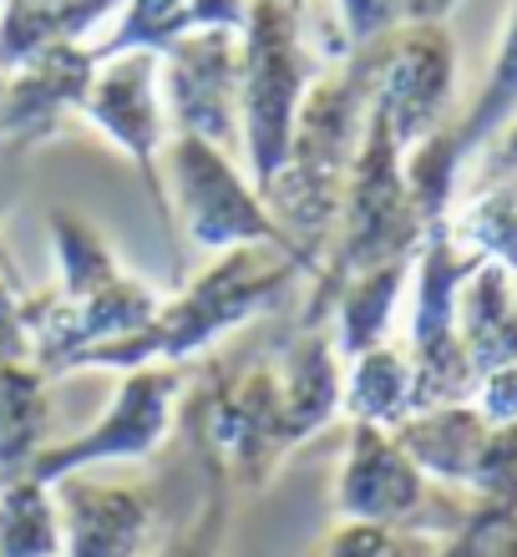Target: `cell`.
Here are the masks:
<instances>
[{
	"instance_id": "24",
	"label": "cell",
	"mask_w": 517,
	"mask_h": 557,
	"mask_svg": "<svg viewBox=\"0 0 517 557\" xmlns=\"http://www.w3.org/2000/svg\"><path fill=\"white\" fill-rule=\"evenodd\" d=\"M204 471H208V486L198 507L188 512V522L158 543L148 557H223V537H229V507H234V482L223 476L213 461L204 456Z\"/></svg>"
},
{
	"instance_id": "13",
	"label": "cell",
	"mask_w": 517,
	"mask_h": 557,
	"mask_svg": "<svg viewBox=\"0 0 517 557\" xmlns=\"http://www.w3.org/2000/svg\"><path fill=\"white\" fill-rule=\"evenodd\" d=\"M91 66H97V51H76L72 41L41 46L36 57H26L21 76L0 97V137L15 147L51 137L66 112L87 107L91 76H97Z\"/></svg>"
},
{
	"instance_id": "29",
	"label": "cell",
	"mask_w": 517,
	"mask_h": 557,
	"mask_svg": "<svg viewBox=\"0 0 517 557\" xmlns=\"http://www.w3.org/2000/svg\"><path fill=\"white\" fill-rule=\"evenodd\" d=\"M21 360H30V345H26V330H21V305H15L11 274L0 269V366H21Z\"/></svg>"
},
{
	"instance_id": "8",
	"label": "cell",
	"mask_w": 517,
	"mask_h": 557,
	"mask_svg": "<svg viewBox=\"0 0 517 557\" xmlns=\"http://www.w3.org/2000/svg\"><path fill=\"white\" fill-rule=\"evenodd\" d=\"M173 188H177V213H183V228H188L193 244L204 249H249V244H269V249H284L305 269L290 238L280 234V223L269 219L264 198L254 193V183H244V173L234 168V158L223 147L204 143V137L177 133L173 137ZM310 274V269H305Z\"/></svg>"
},
{
	"instance_id": "4",
	"label": "cell",
	"mask_w": 517,
	"mask_h": 557,
	"mask_svg": "<svg viewBox=\"0 0 517 557\" xmlns=\"http://www.w3.org/2000/svg\"><path fill=\"white\" fill-rule=\"evenodd\" d=\"M249 30L244 36V61H238V143L249 147V173L254 193H264L274 173L284 168L290 152V133H295V112L305 102V91L325 61L310 51L305 26H299V5L290 0H249Z\"/></svg>"
},
{
	"instance_id": "23",
	"label": "cell",
	"mask_w": 517,
	"mask_h": 557,
	"mask_svg": "<svg viewBox=\"0 0 517 557\" xmlns=\"http://www.w3.org/2000/svg\"><path fill=\"white\" fill-rule=\"evenodd\" d=\"M457 0H335V15L345 26V41L350 51H366V46L396 36V30L411 26H442V15L452 11Z\"/></svg>"
},
{
	"instance_id": "28",
	"label": "cell",
	"mask_w": 517,
	"mask_h": 557,
	"mask_svg": "<svg viewBox=\"0 0 517 557\" xmlns=\"http://www.w3.org/2000/svg\"><path fill=\"white\" fill-rule=\"evenodd\" d=\"M472 406L482 411L488 425H507L517 421V366H503V370H488L472 391Z\"/></svg>"
},
{
	"instance_id": "22",
	"label": "cell",
	"mask_w": 517,
	"mask_h": 557,
	"mask_svg": "<svg viewBox=\"0 0 517 557\" xmlns=\"http://www.w3.org/2000/svg\"><path fill=\"white\" fill-rule=\"evenodd\" d=\"M452 234L467 244L472 253L503 264L517 278V183H492L477 188L472 203L452 219Z\"/></svg>"
},
{
	"instance_id": "17",
	"label": "cell",
	"mask_w": 517,
	"mask_h": 557,
	"mask_svg": "<svg viewBox=\"0 0 517 557\" xmlns=\"http://www.w3.org/2000/svg\"><path fill=\"white\" fill-rule=\"evenodd\" d=\"M406 274H411V259H396V264H381L370 274H355L341 284L335 305H330V320H335V350L341 360H355L360 350L381 345L385 330H391V314H396V299L406 289Z\"/></svg>"
},
{
	"instance_id": "6",
	"label": "cell",
	"mask_w": 517,
	"mask_h": 557,
	"mask_svg": "<svg viewBox=\"0 0 517 557\" xmlns=\"http://www.w3.org/2000/svg\"><path fill=\"white\" fill-rule=\"evenodd\" d=\"M177 406H183V375L177 366H143L127 370L118 396L107 400V411L66 441H46L26 476L57 486L66 476H87L91 467H112V461H148L168 436H173Z\"/></svg>"
},
{
	"instance_id": "2",
	"label": "cell",
	"mask_w": 517,
	"mask_h": 557,
	"mask_svg": "<svg viewBox=\"0 0 517 557\" xmlns=\"http://www.w3.org/2000/svg\"><path fill=\"white\" fill-rule=\"evenodd\" d=\"M299 274L305 269L284 249H269V244L229 249L193 289H183L173 305H158V314L137 335L82 350L66 370H143L193 360L198 350H213L229 330L280 305Z\"/></svg>"
},
{
	"instance_id": "3",
	"label": "cell",
	"mask_w": 517,
	"mask_h": 557,
	"mask_svg": "<svg viewBox=\"0 0 517 557\" xmlns=\"http://www.w3.org/2000/svg\"><path fill=\"white\" fill-rule=\"evenodd\" d=\"M51 234L61 253V294L41 305H21V330H26L36 370L66 375V366L82 350L137 335L158 314V294L118 274V264L107 259V249L82 219L51 213Z\"/></svg>"
},
{
	"instance_id": "27",
	"label": "cell",
	"mask_w": 517,
	"mask_h": 557,
	"mask_svg": "<svg viewBox=\"0 0 517 557\" xmlns=\"http://www.w3.org/2000/svg\"><path fill=\"white\" fill-rule=\"evenodd\" d=\"M436 557H517V512L467 507V517L436 543Z\"/></svg>"
},
{
	"instance_id": "25",
	"label": "cell",
	"mask_w": 517,
	"mask_h": 557,
	"mask_svg": "<svg viewBox=\"0 0 517 557\" xmlns=\"http://www.w3.org/2000/svg\"><path fill=\"white\" fill-rule=\"evenodd\" d=\"M431 553H436L431 537L381 528V522H335L325 532V543L315 547V557H431Z\"/></svg>"
},
{
	"instance_id": "18",
	"label": "cell",
	"mask_w": 517,
	"mask_h": 557,
	"mask_svg": "<svg viewBox=\"0 0 517 557\" xmlns=\"http://www.w3.org/2000/svg\"><path fill=\"white\" fill-rule=\"evenodd\" d=\"M341 411L350 421L391 425L396 431L411 416V360L396 345H370L355 360H345V400Z\"/></svg>"
},
{
	"instance_id": "15",
	"label": "cell",
	"mask_w": 517,
	"mask_h": 557,
	"mask_svg": "<svg viewBox=\"0 0 517 557\" xmlns=\"http://www.w3.org/2000/svg\"><path fill=\"white\" fill-rule=\"evenodd\" d=\"M457 339L472 360L477 381L488 370L517 366V278L503 264H482L467 274L457 294Z\"/></svg>"
},
{
	"instance_id": "20",
	"label": "cell",
	"mask_w": 517,
	"mask_h": 557,
	"mask_svg": "<svg viewBox=\"0 0 517 557\" xmlns=\"http://www.w3.org/2000/svg\"><path fill=\"white\" fill-rule=\"evenodd\" d=\"M118 0H11L0 15V66H21L41 46H61L102 21Z\"/></svg>"
},
{
	"instance_id": "11",
	"label": "cell",
	"mask_w": 517,
	"mask_h": 557,
	"mask_svg": "<svg viewBox=\"0 0 517 557\" xmlns=\"http://www.w3.org/2000/svg\"><path fill=\"white\" fill-rule=\"evenodd\" d=\"M51 492L61 517V557H148L163 543L148 486L66 476Z\"/></svg>"
},
{
	"instance_id": "5",
	"label": "cell",
	"mask_w": 517,
	"mask_h": 557,
	"mask_svg": "<svg viewBox=\"0 0 517 557\" xmlns=\"http://www.w3.org/2000/svg\"><path fill=\"white\" fill-rule=\"evenodd\" d=\"M330 507H335V522H381V528H401L442 543L467 517L472 502L431 482L391 425L350 421L341 471L330 486Z\"/></svg>"
},
{
	"instance_id": "10",
	"label": "cell",
	"mask_w": 517,
	"mask_h": 557,
	"mask_svg": "<svg viewBox=\"0 0 517 557\" xmlns=\"http://www.w3.org/2000/svg\"><path fill=\"white\" fill-rule=\"evenodd\" d=\"M163 57L168 72L158 91L177 133L204 137L213 147H238V30H193Z\"/></svg>"
},
{
	"instance_id": "26",
	"label": "cell",
	"mask_w": 517,
	"mask_h": 557,
	"mask_svg": "<svg viewBox=\"0 0 517 557\" xmlns=\"http://www.w3.org/2000/svg\"><path fill=\"white\" fill-rule=\"evenodd\" d=\"M467 502L488 507V512H517V421L492 425L482 467L467 486Z\"/></svg>"
},
{
	"instance_id": "12",
	"label": "cell",
	"mask_w": 517,
	"mask_h": 557,
	"mask_svg": "<svg viewBox=\"0 0 517 557\" xmlns=\"http://www.w3.org/2000/svg\"><path fill=\"white\" fill-rule=\"evenodd\" d=\"M97 127H102L112 143L127 147V158L143 168L148 188L158 193V173H152V158H158V143H163V91H158V57L152 51H122V57H107V66L91 76L87 107H82ZM163 203V198H158Z\"/></svg>"
},
{
	"instance_id": "9",
	"label": "cell",
	"mask_w": 517,
	"mask_h": 557,
	"mask_svg": "<svg viewBox=\"0 0 517 557\" xmlns=\"http://www.w3.org/2000/svg\"><path fill=\"white\" fill-rule=\"evenodd\" d=\"M452 87H457V46H452L446 26H411L376 41L370 107L385 117L391 137L406 152L446 122Z\"/></svg>"
},
{
	"instance_id": "19",
	"label": "cell",
	"mask_w": 517,
	"mask_h": 557,
	"mask_svg": "<svg viewBox=\"0 0 517 557\" xmlns=\"http://www.w3.org/2000/svg\"><path fill=\"white\" fill-rule=\"evenodd\" d=\"M46 425H51L46 375L30 360L0 366V482L21 476L36 461L46 446Z\"/></svg>"
},
{
	"instance_id": "21",
	"label": "cell",
	"mask_w": 517,
	"mask_h": 557,
	"mask_svg": "<svg viewBox=\"0 0 517 557\" xmlns=\"http://www.w3.org/2000/svg\"><path fill=\"white\" fill-rule=\"evenodd\" d=\"M0 557H61L57 492L26 471L0 482Z\"/></svg>"
},
{
	"instance_id": "14",
	"label": "cell",
	"mask_w": 517,
	"mask_h": 557,
	"mask_svg": "<svg viewBox=\"0 0 517 557\" xmlns=\"http://www.w3.org/2000/svg\"><path fill=\"white\" fill-rule=\"evenodd\" d=\"M492 425L482 421L472 400H457V406H431V411H411L396 425V441L411 451V461L427 471L436 486L446 492H461L472 486L477 467H482V451H488Z\"/></svg>"
},
{
	"instance_id": "1",
	"label": "cell",
	"mask_w": 517,
	"mask_h": 557,
	"mask_svg": "<svg viewBox=\"0 0 517 557\" xmlns=\"http://www.w3.org/2000/svg\"><path fill=\"white\" fill-rule=\"evenodd\" d=\"M370 87H376V46L355 51L341 72L315 76L295 112L284 168L259 193L269 219L280 223V234L290 238V249L305 259L310 274L320 269L325 228L341 219L345 177H350L355 147H360V133H366Z\"/></svg>"
},
{
	"instance_id": "7",
	"label": "cell",
	"mask_w": 517,
	"mask_h": 557,
	"mask_svg": "<svg viewBox=\"0 0 517 557\" xmlns=\"http://www.w3.org/2000/svg\"><path fill=\"white\" fill-rule=\"evenodd\" d=\"M513 117H517V0L503 21V41L492 51L488 82H482V91L472 97V107H467L457 122H442L431 137H421V143L406 152V162H401V168H406V193H411L427 234L452 219V198H457L461 168H467L477 152H488L492 137L503 133Z\"/></svg>"
},
{
	"instance_id": "16",
	"label": "cell",
	"mask_w": 517,
	"mask_h": 557,
	"mask_svg": "<svg viewBox=\"0 0 517 557\" xmlns=\"http://www.w3.org/2000/svg\"><path fill=\"white\" fill-rule=\"evenodd\" d=\"M244 21H249V0H133V11L122 15L118 36H107L97 61L122 51L163 57L168 46L193 30H244Z\"/></svg>"
}]
</instances>
